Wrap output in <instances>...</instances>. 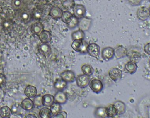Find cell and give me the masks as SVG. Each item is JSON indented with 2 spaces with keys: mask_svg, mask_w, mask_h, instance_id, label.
Masks as SVG:
<instances>
[{
  "mask_svg": "<svg viewBox=\"0 0 150 118\" xmlns=\"http://www.w3.org/2000/svg\"><path fill=\"white\" fill-rule=\"evenodd\" d=\"M54 97L55 102L59 103L61 105L65 104L67 101V96L65 93L61 90H59L55 94Z\"/></svg>",
  "mask_w": 150,
  "mask_h": 118,
  "instance_id": "cell-9",
  "label": "cell"
},
{
  "mask_svg": "<svg viewBox=\"0 0 150 118\" xmlns=\"http://www.w3.org/2000/svg\"><path fill=\"white\" fill-rule=\"evenodd\" d=\"M25 94L27 97L33 98L35 97L38 94V90L35 86L28 85L25 90Z\"/></svg>",
  "mask_w": 150,
  "mask_h": 118,
  "instance_id": "cell-16",
  "label": "cell"
},
{
  "mask_svg": "<svg viewBox=\"0 0 150 118\" xmlns=\"http://www.w3.org/2000/svg\"><path fill=\"white\" fill-rule=\"evenodd\" d=\"M149 67H150V61H149Z\"/></svg>",
  "mask_w": 150,
  "mask_h": 118,
  "instance_id": "cell-44",
  "label": "cell"
},
{
  "mask_svg": "<svg viewBox=\"0 0 150 118\" xmlns=\"http://www.w3.org/2000/svg\"><path fill=\"white\" fill-rule=\"evenodd\" d=\"M26 118H37V116H35V114H29L28 115L26 116Z\"/></svg>",
  "mask_w": 150,
  "mask_h": 118,
  "instance_id": "cell-42",
  "label": "cell"
},
{
  "mask_svg": "<svg viewBox=\"0 0 150 118\" xmlns=\"http://www.w3.org/2000/svg\"><path fill=\"white\" fill-rule=\"evenodd\" d=\"M90 81L91 78L90 76L84 74L79 75L76 78L77 86L81 89L86 88L88 85H89Z\"/></svg>",
  "mask_w": 150,
  "mask_h": 118,
  "instance_id": "cell-2",
  "label": "cell"
},
{
  "mask_svg": "<svg viewBox=\"0 0 150 118\" xmlns=\"http://www.w3.org/2000/svg\"><path fill=\"white\" fill-rule=\"evenodd\" d=\"M50 109L52 114H53V116H54V115H56L57 114L61 111L62 107H61V104L54 102V104L50 107Z\"/></svg>",
  "mask_w": 150,
  "mask_h": 118,
  "instance_id": "cell-32",
  "label": "cell"
},
{
  "mask_svg": "<svg viewBox=\"0 0 150 118\" xmlns=\"http://www.w3.org/2000/svg\"><path fill=\"white\" fill-rule=\"evenodd\" d=\"M61 78L67 83H73L76 81L75 73L71 70H66L62 72L60 74Z\"/></svg>",
  "mask_w": 150,
  "mask_h": 118,
  "instance_id": "cell-5",
  "label": "cell"
},
{
  "mask_svg": "<svg viewBox=\"0 0 150 118\" xmlns=\"http://www.w3.org/2000/svg\"><path fill=\"white\" fill-rule=\"evenodd\" d=\"M39 116L42 118H50L53 116L50 109H48L47 107H42L39 113Z\"/></svg>",
  "mask_w": 150,
  "mask_h": 118,
  "instance_id": "cell-27",
  "label": "cell"
},
{
  "mask_svg": "<svg viewBox=\"0 0 150 118\" xmlns=\"http://www.w3.org/2000/svg\"><path fill=\"white\" fill-rule=\"evenodd\" d=\"M137 65L136 63L130 61L127 63L125 65V70L127 73L130 74H134L137 70Z\"/></svg>",
  "mask_w": 150,
  "mask_h": 118,
  "instance_id": "cell-17",
  "label": "cell"
},
{
  "mask_svg": "<svg viewBox=\"0 0 150 118\" xmlns=\"http://www.w3.org/2000/svg\"><path fill=\"white\" fill-rule=\"evenodd\" d=\"M108 117H115L118 115V110L114 104H111L106 107Z\"/></svg>",
  "mask_w": 150,
  "mask_h": 118,
  "instance_id": "cell-22",
  "label": "cell"
},
{
  "mask_svg": "<svg viewBox=\"0 0 150 118\" xmlns=\"http://www.w3.org/2000/svg\"><path fill=\"white\" fill-rule=\"evenodd\" d=\"M67 113L66 111H60L56 115L52 116V118H67Z\"/></svg>",
  "mask_w": 150,
  "mask_h": 118,
  "instance_id": "cell-35",
  "label": "cell"
},
{
  "mask_svg": "<svg viewBox=\"0 0 150 118\" xmlns=\"http://www.w3.org/2000/svg\"><path fill=\"white\" fill-rule=\"evenodd\" d=\"M89 86L91 90L96 94L100 93L104 88L102 82L96 79H93L90 81Z\"/></svg>",
  "mask_w": 150,
  "mask_h": 118,
  "instance_id": "cell-3",
  "label": "cell"
},
{
  "mask_svg": "<svg viewBox=\"0 0 150 118\" xmlns=\"http://www.w3.org/2000/svg\"><path fill=\"white\" fill-rule=\"evenodd\" d=\"M11 114H12L11 109L7 106H5L0 108V116L1 118H10Z\"/></svg>",
  "mask_w": 150,
  "mask_h": 118,
  "instance_id": "cell-26",
  "label": "cell"
},
{
  "mask_svg": "<svg viewBox=\"0 0 150 118\" xmlns=\"http://www.w3.org/2000/svg\"><path fill=\"white\" fill-rule=\"evenodd\" d=\"M3 6H2V4H1V2H0V14L3 12Z\"/></svg>",
  "mask_w": 150,
  "mask_h": 118,
  "instance_id": "cell-43",
  "label": "cell"
},
{
  "mask_svg": "<svg viewBox=\"0 0 150 118\" xmlns=\"http://www.w3.org/2000/svg\"><path fill=\"white\" fill-rule=\"evenodd\" d=\"M73 9L74 16L78 19L84 17L86 15V9L83 5L76 4Z\"/></svg>",
  "mask_w": 150,
  "mask_h": 118,
  "instance_id": "cell-6",
  "label": "cell"
},
{
  "mask_svg": "<svg viewBox=\"0 0 150 118\" xmlns=\"http://www.w3.org/2000/svg\"><path fill=\"white\" fill-rule=\"evenodd\" d=\"M11 110L12 114L15 115H22L24 112V109L21 105L18 103H15L12 105Z\"/></svg>",
  "mask_w": 150,
  "mask_h": 118,
  "instance_id": "cell-23",
  "label": "cell"
},
{
  "mask_svg": "<svg viewBox=\"0 0 150 118\" xmlns=\"http://www.w3.org/2000/svg\"><path fill=\"white\" fill-rule=\"evenodd\" d=\"M81 70L83 74L91 76L94 73V69L91 65L88 64H84L82 65L81 68Z\"/></svg>",
  "mask_w": 150,
  "mask_h": 118,
  "instance_id": "cell-30",
  "label": "cell"
},
{
  "mask_svg": "<svg viewBox=\"0 0 150 118\" xmlns=\"http://www.w3.org/2000/svg\"><path fill=\"white\" fill-rule=\"evenodd\" d=\"M42 43H48L51 41L52 35L50 31L47 30H43L38 36Z\"/></svg>",
  "mask_w": 150,
  "mask_h": 118,
  "instance_id": "cell-15",
  "label": "cell"
},
{
  "mask_svg": "<svg viewBox=\"0 0 150 118\" xmlns=\"http://www.w3.org/2000/svg\"><path fill=\"white\" fill-rule=\"evenodd\" d=\"M144 51L146 54L150 55V43L145 45L144 47Z\"/></svg>",
  "mask_w": 150,
  "mask_h": 118,
  "instance_id": "cell-38",
  "label": "cell"
},
{
  "mask_svg": "<svg viewBox=\"0 0 150 118\" xmlns=\"http://www.w3.org/2000/svg\"><path fill=\"white\" fill-rule=\"evenodd\" d=\"M6 77L4 74L0 73V86H3L6 83Z\"/></svg>",
  "mask_w": 150,
  "mask_h": 118,
  "instance_id": "cell-37",
  "label": "cell"
},
{
  "mask_svg": "<svg viewBox=\"0 0 150 118\" xmlns=\"http://www.w3.org/2000/svg\"><path fill=\"white\" fill-rule=\"evenodd\" d=\"M79 21L78 27L79 29L83 31H87L90 29L92 24V19L87 17L81 18Z\"/></svg>",
  "mask_w": 150,
  "mask_h": 118,
  "instance_id": "cell-7",
  "label": "cell"
},
{
  "mask_svg": "<svg viewBox=\"0 0 150 118\" xmlns=\"http://www.w3.org/2000/svg\"><path fill=\"white\" fill-rule=\"evenodd\" d=\"M71 47L75 51L81 52L83 51L84 48L83 40H75L71 44Z\"/></svg>",
  "mask_w": 150,
  "mask_h": 118,
  "instance_id": "cell-19",
  "label": "cell"
},
{
  "mask_svg": "<svg viewBox=\"0 0 150 118\" xmlns=\"http://www.w3.org/2000/svg\"><path fill=\"white\" fill-rule=\"evenodd\" d=\"M109 76L113 81H117L122 78V72L118 68H113L109 72Z\"/></svg>",
  "mask_w": 150,
  "mask_h": 118,
  "instance_id": "cell-8",
  "label": "cell"
},
{
  "mask_svg": "<svg viewBox=\"0 0 150 118\" xmlns=\"http://www.w3.org/2000/svg\"><path fill=\"white\" fill-rule=\"evenodd\" d=\"M42 15V12H40V11H37L34 13V17L36 19L40 18Z\"/></svg>",
  "mask_w": 150,
  "mask_h": 118,
  "instance_id": "cell-40",
  "label": "cell"
},
{
  "mask_svg": "<svg viewBox=\"0 0 150 118\" xmlns=\"http://www.w3.org/2000/svg\"><path fill=\"white\" fill-rule=\"evenodd\" d=\"M22 18L24 21H28L30 18V15L29 14L27 13H23L21 15Z\"/></svg>",
  "mask_w": 150,
  "mask_h": 118,
  "instance_id": "cell-39",
  "label": "cell"
},
{
  "mask_svg": "<svg viewBox=\"0 0 150 118\" xmlns=\"http://www.w3.org/2000/svg\"><path fill=\"white\" fill-rule=\"evenodd\" d=\"M149 14H150V9H149Z\"/></svg>",
  "mask_w": 150,
  "mask_h": 118,
  "instance_id": "cell-45",
  "label": "cell"
},
{
  "mask_svg": "<svg viewBox=\"0 0 150 118\" xmlns=\"http://www.w3.org/2000/svg\"><path fill=\"white\" fill-rule=\"evenodd\" d=\"M115 56V51L112 47H106L101 51V57L104 60L108 61L111 60Z\"/></svg>",
  "mask_w": 150,
  "mask_h": 118,
  "instance_id": "cell-4",
  "label": "cell"
},
{
  "mask_svg": "<svg viewBox=\"0 0 150 118\" xmlns=\"http://www.w3.org/2000/svg\"><path fill=\"white\" fill-rule=\"evenodd\" d=\"M78 23H79V19L74 16L71 21L70 22L69 24H67L68 27L70 29H74L78 26Z\"/></svg>",
  "mask_w": 150,
  "mask_h": 118,
  "instance_id": "cell-34",
  "label": "cell"
},
{
  "mask_svg": "<svg viewBox=\"0 0 150 118\" xmlns=\"http://www.w3.org/2000/svg\"><path fill=\"white\" fill-rule=\"evenodd\" d=\"M114 104L118 110V115H122L125 112V105L123 102L121 101H117Z\"/></svg>",
  "mask_w": 150,
  "mask_h": 118,
  "instance_id": "cell-29",
  "label": "cell"
},
{
  "mask_svg": "<svg viewBox=\"0 0 150 118\" xmlns=\"http://www.w3.org/2000/svg\"><path fill=\"white\" fill-rule=\"evenodd\" d=\"M21 106L25 110L30 111L33 109L34 103L30 98H26L22 101Z\"/></svg>",
  "mask_w": 150,
  "mask_h": 118,
  "instance_id": "cell-18",
  "label": "cell"
},
{
  "mask_svg": "<svg viewBox=\"0 0 150 118\" xmlns=\"http://www.w3.org/2000/svg\"><path fill=\"white\" fill-rule=\"evenodd\" d=\"M73 17H74V15L71 12L68 11H64L63 12L61 16V21L67 25L71 21Z\"/></svg>",
  "mask_w": 150,
  "mask_h": 118,
  "instance_id": "cell-25",
  "label": "cell"
},
{
  "mask_svg": "<svg viewBox=\"0 0 150 118\" xmlns=\"http://www.w3.org/2000/svg\"><path fill=\"white\" fill-rule=\"evenodd\" d=\"M62 10L59 7L54 6L50 10L49 15L52 18L54 19H58L61 18V16L63 14Z\"/></svg>",
  "mask_w": 150,
  "mask_h": 118,
  "instance_id": "cell-12",
  "label": "cell"
},
{
  "mask_svg": "<svg viewBox=\"0 0 150 118\" xmlns=\"http://www.w3.org/2000/svg\"><path fill=\"white\" fill-rule=\"evenodd\" d=\"M85 34L84 31L80 29L72 32L71 34V38L72 41L75 40H83L84 38Z\"/></svg>",
  "mask_w": 150,
  "mask_h": 118,
  "instance_id": "cell-28",
  "label": "cell"
},
{
  "mask_svg": "<svg viewBox=\"0 0 150 118\" xmlns=\"http://www.w3.org/2000/svg\"><path fill=\"white\" fill-rule=\"evenodd\" d=\"M38 50L43 56L47 57L51 53V47L48 43H42L39 46Z\"/></svg>",
  "mask_w": 150,
  "mask_h": 118,
  "instance_id": "cell-10",
  "label": "cell"
},
{
  "mask_svg": "<svg viewBox=\"0 0 150 118\" xmlns=\"http://www.w3.org/2000/svg\"><path fill=\"white\" fill-rule=\"evenodd\" d=\"M67 83L62 78L57 79L54 83V88L58 90H62L67 87Z\"/></svg>",
  "mask_w": 150,
  "mask_h": 118,
  "instance_id": "cell-24",
  "label": "cell"
},
{
  "mask_svg": "<svg viewBox=\"0 0 150 118\" xmlns=\"http://www.w3.org/2000/svg\"><path fill=\"white\" fill-rule=\"evenodd\" d=\"M115 56L117 59H121L125 57L127 55V50L122 46H119L114 50Z\"/></svg>",
  "mask_w": 150,
  "mask_h": 118,
  "instance_id": "cell-20",
  "label": "cell"
},
{
  "mask_svg": "<svg viewBox=\"0 0 150 118\" xmlns=\"http://www.w3.org/2000/svg\"><path fill=\"white\" fill-rule=\"evenodd\" d=\"M63 6L67 10L73 9L75 6V0H63L61 1Z\"/></svg>",
  "mask_w": 150,
  "mask_h": 118,
  "instance_id": "cell-31",
  "label": "cell"
},
{
  "mask_svg": "<svg viewBox=\"0 0 150 118\" xmlns=\"http://www.w3.org/2000/svg\"><path fill=\"white\" fill-rule=\"evenodd\" d=\"M132 55H130L131 61L135 62L136 63L141 60V55L139 53L134 51L132 52Z\"/></svg>",
  "mask_w": 150,
  "mask_h": 118,
  "instance_id": "cell-33",
  "label": "cell"
},
{
  "mask_svg": "<svg viewBox=\"0 0 150 118\" xmlns=\"http://www.w3.org/2000/svg\"><path fill=\"white\" fill-rule=\"evenodd\" d=\"M44 30V26L40 22L35 23L31 26L30 31L33 34L39 36Z\"/></svg>",
  "mask_w": 150,
  "mask_h": 118,
  "instance_id": "cell-14",
  "label": "cell"
},
{
  "mask_svg": "<svg viewBox=\"0 0 150 118\" xmlns=\"http://www.w3.org/2000/svg\"><path fill=\"white\" fill-rule=\"evenodd\" d=\"M22 1H21V0H14V5L15 6H18V7H19L21 6V5Z\"/></svg>",
  "mask_w": 150,
  "mask_h": 118,
  "instance_id": "cell-41",
  "label": "cell"
},
{
  "mask_svg": "<svg viewBox=\"0 0 150 118\" xmlns=\"http://www.w3.org/2000/svg\"><path fill=\"white\" fill-rule=\"evenodd\" d=\"M94 115L99 118H108L106 107H97L94 111Z\"/></svg>",
  "mask_w": 150,
  "mask_h": 118,
  "instance_id": "cell-21",
  "label": "cell"
},
{
  "mask_svg": "<svg viewBox=\"0 0 150 118\" xmlns=\"http://www.w3.org/2000/svg\"><path fill=\"white\" fill-rule=\"evenodd\" d=\"M86 52L91 57L98 58L100 54V48L96 43H90L86 48Z\"/></svg>",
  "mask_w": 150,
  "mask_h": 118,
  "instance_id": "cell-1",
  "label": "cell"
},
{
  "mask_svg": "<svg viewBox=\"0 0 150 118\" xmlns=\"http://www.w3.org/2000/svg\"><path fill=\"white\" fill-rule=\"evenodd\" d=\"M137 15L138 18L141 21H146L150 15L149 9L145 6L141 7L138 10Z\"/></svg>",
  "mask_w": 150,
  "mask_h": 118,
  "instance_id": "cell-11",
  "label": "cell"
},
{
  "mask_svg": "<svg viewBox=\"0 0 150 118\" xmlns=\"http://www.w3.org/2000/svg\"><path fill=\"white\" fill-rule=\"evenodd\" d=\"M34 104L38 106H41L42 105V97L41 96H36L35 97L34 102Z\"/></svg>",
  "mask_w": 150,
  "mask_h": 118,
  "instance_id": "cell-36",
  "label": "cell"
},
{
  "mask_svg": "<svg viewBox=\"0 0 150 118\" xmlns=\"http://www.w3.org/2000/svg\"><path fill=\"white\" fill-rule=\"evenodd\" d=\"M54 102V97L52 95L46 94L42 97V104L43 106L50 107Z\"/></svg>",
  "mask_w": 150,
  "mask_h": 118,
  "instance_id": "cell-13",
  "label": "cell"
}]
</instances>
